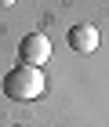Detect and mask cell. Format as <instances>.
Masks as SVG:
<instances>
[{"label":"cell","mask_w":109,"mask_h":127,"mask_svg":"<svg viewBox=\"0 0 109 127\" xmlns=\"http://www.w3.org/2000/svg\"><path fill=\"white\" fill-rule=\"evenodd\" d=\"M4 95L11 98V102H33V98L44 95V73H40L36 65H15L4 76Z\"/></svg>","instance_id":"obj_1"},{"label":"cell","mask_w":109,"mask_h":127,"mask_svg":"<svg viewBox=\"0 0 109 127\" xmlns=\"http://www.w3.org/2000/svg\"><path fill=\"white\" fill-rule=\"evenodd\" d=\"M51 58V40L44 36V33H26L18 44V62L22 65H44V62Z\"/></svg>","instance_id":"obj_2"},{"label":"cell","mask_w":109,"mask_h":127,"mask_svg":"<svg viewBox=\"0 0 109 127\" xmlns=\"http://www.w3.org/2000/svg\"><path fill=\"white\" fill-rule=\"evenodd\" d=\"M66 40H69V47L76 51V55H91V51L98 47L102 36H98V29H95L91 22H80V26H73V29H69V36H66Z\"/></svg>","instance_id":"obj_3"},{"label":"cell","mask_w":109,"mask_h":127,"mask_svg":"<svg viewBox=\"0 0 109 127\" xmlns=\"http://www.w3.org/2000/svg\"><path fill=\"white\" fill-rule=\"evenodd\" d=\"M11 4H15V0H0V7H11Z\"/></svg>","instance_id":"obj_4"}]
</instances>
